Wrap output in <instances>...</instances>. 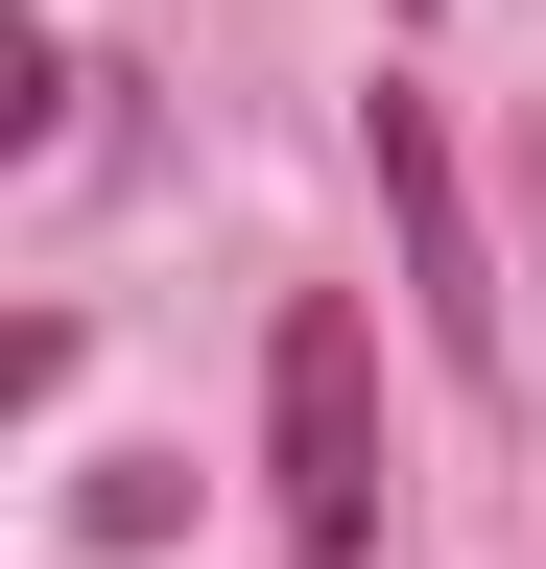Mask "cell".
Wrapping results in <instances>:
<instances>
[{"label": "cell", "mask_w": 546, "mask_h": 569, "mask_svg": "<svg viewBox=\"0 0 546 569\" xmlns=\"http://www.w3.org/2000/svg\"><path fill=\"white\" fill-rule=\"evenodd\" d=\"M357 167H380V238H404V309H428V356H451V380H499V284H475L451 119H428V96H357Z\"/></svg>", "instance_id": "2"}, {"label": "cell", "mask_w": 546, "mask_h": 569, "mask_svg": "<svg viewBox=\"0 0 546 569\" xmlns=\"http://www.w3.org/2000/svg\"><path fill=\"white\" fill-rule=\"evenodd\" d=\"M261 522H286V569H380V332L332 284L261 332Z\"/></svg>", "instance_id": "1"}]
</instances>
